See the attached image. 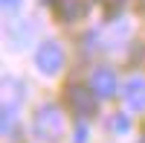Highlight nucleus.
I'll use <instances>...</instances> for the list:
<instances>
[{
  "instance_id": "f257e3e1",
  "label": "nucleus",
  "mask_w": 145,
  "mask_h": 143,
  "mask_svg": "<svg viewBox=\"0 0 145 143\" xmlns=\"http://www.w3.org/2000/svg\"><path fill=\"white\" fill-rule=\"evenodd\" d=\"M35 137H41V140H58L64 132V117L61 111L55 108V105H44V108L35 111Z\"/></svg>"
},
{
  "instance_id": "0eeeda50",
  "label": "nucleus",
  "mask_w": 145,
  "mask_h": 143,
  "mask_svg": "<svg viewBox=\"0 0 145 143\" xmlns=\"http://www.w3.org/2000/svg\"><path fill=\"white\" fill-rule=\"evenodd\" d=\"M72 140H76V143H84V140H87V126H84V123L76 126V137H72Z\"/></svg>"
},
{
  "instance_id": "423d86ee",
  "label": "nucleus",
  "mask_w": 145,
  "mask_h": 143,
  "mask_svg": "<svg viewBox=\"0 0 145 143\" xmlns=\"http://www.w3.org/2000/svg\"><path fill=\"white\" fill-rule=\"evenodd\" d=\"M15 117H18V105L6 99V102H3V123H0V126H3V134L12 132V126H15Z\"/></svg>"
},
{
  "instance_id": "f03ea898",
  "label": "nucleus",
  "mask_w": 145,
  "mask_h": 143,
  "mask_svg": "<svg viewBox=\"0 0 145 143\" xmlns=\"http://www.w3.org/2000/svg\"><path fill=\"white\" fill-rule=\"evenodd\" d=\"M35 67L41 70L44 76H55L58 70L64 67V50L58 41H44L35 50Z\"/></svg>"
},
{
  "instance_id": "6e6552de",
  "label": "nucleus",
  "mask_w": 145,
  "mask_h": 143,
  "mask_svg": "<svg viewBox=\"0 0 145 143\" xmlns=\"http://www.w3.org/2000/svg\"><path fill=\"white\" fill-rule=\"evenodd\" d=\"M113 120H116L113 126L119 128V132H125V128H128V120H125V114H116V117H113Z\"/></svg>"
},
{
  "instance_id": "39448f33",
  "label": "nucleus",
  "mask_w": 145,
  "mask_h": 143,
  "mask_svg": "<svg viewBox=\"0 0 145 143\" xmlns=\"http://www.w3.org/2000/svg\"><path fill=\"white\" fill-rule=\"evenodd\" d=\"M72 105H76V108L81 111V114H90L96 105H93V99L87 97V93H84L81 88H72Z\"/></svg>"
},
{
  "instance_id": "1a4fd4ad",
  "label": "nucleus",
  "mask_w": 145,
  "mask_h": 143,
  "mask_svg": "<svg viewBox=\"0 0 145 143\" xmlns=\"http://www.w3.org/2000/svg\"><path fill=\"white\" fill-rule=\"evenodd\" d=\"M3 6H6V9H18L20 0H3Z\"/></svg>"
},
{
  "instance_id": "20e7f679",
  "label": "nucleus",
  "mask_w": 145,
  "mask_h": 143,
  "mask_svg": "<svg viewBox=\"0 0 145 143\" xmlns=\"http://www.w3.org/2000/svg\"><path fill=\"white\" fill-rule=\"evenodd\" d=\"M90 88H93V93L99 99H105V97H113L116 93V73L110 67H99V70H93V76H90Z\"/></svg>"
},
{
  "instance_id": "7ed1b4c3",
  "label": "nucleus",
  "mask_w": 145,
  "mask_h": 143,
  "mask_svg": "<svg viewBox=\"0 0 145 143\" xmlns=\"http://www.w3.org/2000/svg\"><path fill=\"white\" fill-rule=\"evenodd\" d=\"M122 99L128 105V111H145V79L142 76H131L125 85H122Z\"/></svg>"
}]
</instances>
